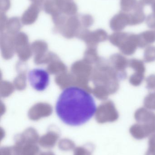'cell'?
<instances>
[{
	"instance_id": "cell-29",
	"label": "cell",
	"mask_w": 155,
	"mask_h": 155,
	"mask_svg": "<svg viewBox=\"0 0 155 155\" xmlns=\"http://www.w3.org/2000/svg\"><path fill=\"white\" fill-rule=\"evenodd\" d=\"M32 3H38L42 4L44 0H30Z\"/></svg>"
},
{
	"instance_id": "cell-12",
	"label": "cell",
	"mask_w": 155,
	"mask_h": 155,
	"mask_svg": "<svg viewBox=\"0 0 155 155\" xmlns=\"http://www.w3.org/2000/svg\"><path fill=\"white\" fill-rule=\"evenodd\" d=\"M59 137L58 134L50 132L39 138L38 144L44 148H51L56 144Z\"/></svg>"
},
{
	"instance_id": "cell-16",
	"label": "cell",
	"mask_w": 155,
	"mask_h": 155,
	"mask_svg": "<svg viewBox=\"0 0 155 155\" xmlns=\"http://www.w3.org/2000/svg\"><path fill=\"white\" fill-rule=\"evenodd\" d=\"M43 9L45 13L51 15L52 16L61 13L56 7L54 0H47L45 1L44 4Z\"/></svg>"
},
{
	"instance_id": "cell-30",
	"label": "cell",
	"mask_w": 155,
	"mask_h": 155,
	"mask_svg": "<svg viewBox=\"0 0 155 155\" xmlns=\"http://www.w3.org/2000/svg\"><path fill=\"white\" fill-rule=\"evenodd\" d=\"M153 10L154 12V13H155V3L153 5Z\"/></svg>"
},
{
	"instance_id": "cell-8",
	"label": "cell",
	"mask_w": 155,
	"mask_h": 155,
	"mask_svg": "<svg viewBox=\"0 0 155 155\" xmlns=\"http://www.w3.org/2000/svg\"><path fill=\"white\" fill-rule=\"evenodd\" d=\"M39 135L33 129H28L21 134L17 135L15 137V145L21 146L27 143H38Z\"/></svg>"
},
{
	"instance_id": "cell-10",
	"label": "cell",
	"mask_w": 155,
	"mask_h": 155,
	"mask_svg": "<svg viewBox=\"0 0 155 155\" xmlns=\"http://www.w3.org/2000/svg\"><path fill=\"white\" fill-rule=\"evenodd\" d=\"M59 12L67 16L75 15L77 13V5L72 0H54Z\"/></svg>"
},
{
	"instance_id": "cell-14",
	"label": "cell",
	"mask_w": 155,
	"mask_h": 155,
	"mask_svg": "<svg viewBox=\"0 0 155 155\" xmlns=\"http://www.w3.org/2000/svg\"><path fill=\"white\" fill-rule=\"evenodd\" d=\"M20 150L21 155H41L40 148L37 143H27L21 146H17Z\"/></svg>"
},
{
	"instance_id": "cell-19",
	"label": "cell",
	"mask_w": 155,
	"mask_h": 155,
	"mask_svg": "<svg viewBox=\"0 0 155 155\" xmlns=\"http://www.w3.org/2000/svg\"><path fill=\"white\" fill-rule=\"evenodd\" d=\"M144 107L151 110H155V91L151 92L144 99Z\"/></svg>"
},
{
	"instance_id": "cell-3",
	"label": "cell",
	"mask_w": 155,
	"mask_h": 155,
	"mask_svg": "<svg viewBox=\"0 0 155 155\" xmlns=\"http://www.w3.org/2000/svg\"><path fill=\"white\" fill-rule=\"evenodd\" d=\"M28 79L31 86L38 92L46 89L50 83V76L45 70L35 68L28 72Z\"/></svg>"
},
{
	"instance_id": "cell-28",
	"label": "cell",
	"mask_w": 155,
	"mask_h": 155,
	"mask_svg": "<svg viewBox=\"0 0 155 155\" xmlns=\"http://www.w3.org/2000/svg\"><path fill=\"white\" fill-rule=\"evenodd\" d=\"M41 155H55L51 152H46L42 153Z\"/></svg>"
},
{
	"instance_id": "cell-7",
	"label": "cell",
	"mask_w": 155,
	"mask_h": 155,
	"mask_svg": "<svg viewBox=\"0 0 155 155\" xmlns=\"http://www.w3.org/2000/svg\"><path fill=\"white\" fill-rule=\"evenodd\" d=\"M42 5L38 3H32L22 15L21 20L22 23L28 25L35 22L41 12Z\"/></svg>"
},
{
	"instance_id": "cell-22",
	"label": "cell",
	"mask_w": 155,
	"mask_h": 155,
	"mask_svg": "<svg viewBox=\"0 0 155 155\" xmlns=\"http://www.w3.org/2000/svg\"><path fill=\"white\" fill-rule=\"evenodd\" d=\"M74 155H92V151L84 147H78L74 149Z\"/></svg>"
},
{
	"instance_id": "cell-9",
	"label": "cell",
	"mask_w": 155,
	"mask_h": 155,
	"mask_svg": "<svg viewBox=\"0 0 155 155\" xmlns=\"http://www.w3.org/2000/svg\"><path fill=\"white\" fill-rule=\"evenodd\" d=\"M129 133L134 139L137 140L149 138L150 136L154 134L149 127L137 123L130 127Z\"/></svg>"
},
{
	"instance_id": "cell-2",
	"label": "cell",
	"mask_w": 155,
	"mask_h": 155,
	"mask_svg": "<svg viewBox=\"0 0 155 155\" xmlns=\"http://www.w3.org/2000/svg\"><path fill=\"white\" fill-rule=\"evenodd\" d=\"M110 42L119 48L124 55H133L139 47L138 35L123 32H116L109 37Z\"/></svg>"
},
{
	"instance_id": "cell-23",
	"label": "cell",
	"mask_w": 155,
	"mask_h": 155,
	"mask_svg": "<svg viewBox=\"0 0 155 155\" xmlns=\"http://www.w3.org/2000/svg\"><path fill=\"white\" fill-rule=\"evenodd\" d=\"M146 87L150 91H155V74L149 75L146 79Z\"/></svg>"
},
{
	"instance_id": "cell-15",
	"label": "cell",
	"mask_w": 155,
	"mask_h": 155,
	"mask_svg": "<svg viewBox=\"0 0 155 155\" xmlns=\"http://www.w3.org/2000/svg\"><path fill=\"white\" fill-rule=\"evenodd\" d=\"M129 67L135 71V73L145 74L146 67L144 63L141 60L132 59L129 61Z\"/></svg>"
},
{
	"instance_id": "cell-26",
	"label": "cell",
	"mask_w": 155,
	"mask_h": 155,
	"mask_svg": "<svg viewBox=\"0 0 155 155\" xmlns=\"http://www.w3.org/2000/svg\"><path fill=\"white\" fill-rule=\"evenodd\" d=\"M148 144V148L155 149V133L149 137Z\"/></svg>"
},
{
	"instance_id": "cell-4",
	"label": "cell",
	"mask_w": 155,
	"mask_h": 155,
	"mask_svg": "<svg viewBox=\"0 0 155 155\" xmlns=\"http://www.w3.org/2000/svg\"><path fill=\"white\" fill-rule=\"evenodd\" d=\"M96 119L101 124L113 123L118 120L119 115L115 105L111 100L107 101L102 105L99 108H97Z\"/></svg>"
},
{
	"instance_id": "cell-6",
	"label": "cell",
	"mask_w": 155,
	"mask_h": 155,
	"mask_svg": "<svg viewBox=\"0 0 155 155\" xmlns=\"http://www.w3.org/2000/svg\"><path fill=\"white\" fill-rule=\"evenodd\" d=\"M129 61L123 55L116 53L110 57V63L114 69L122 76L123 80L127 77L126 70L129 67Z\"/></svg>"
},
{
	"instance_id": "cell-11",
	"label": "cell",
	"mask_w": 155,
	"mask_h": 155,
	"mask_svg": "<svg viewBox=\"0 0 155 155\" xmlns=\"http://www.w3.org/2000/svg\"><path fill=\"white\" fill-rule=\"evenodd\" d=\"M125 14H119L111 21L110 27L113 31L119 32L129 25V17Z\"/></svg>"
},
{
	"instance_id": "cell-25",
	"label": "cell",
	"mask_w": 155,
	"mask_h": 155,
	"mask_svg": "<svg viewBox=\"0 0 155 155\" xmlns=\"http://www.w3.org/2000/svg\"><path fill=\"white\" fill-rule=\"evenodd\" d=\"M11 2L10 0H1L0 10L1 13H5L10 8Z\"/></svg>"
},
{
	"instance_id": "cell-20",
	"label": "cell",
	"mask_w": 155,
	"mask_h": 155,
	"mask_svg": "<svg viewBox=\"0 0 155 155\" xmlns=\"http://www.w3.org/2000/svg\"><path fill=\"white\" fill-rule=\"evenodd\" d=\"M145 78V74L134 73L129 77V82L134 86H139L143 83Z\"/></svg>"
},
{
	"instance_id": "cell-31",
	"label": "cell",
	"mask_w": 155,
	"mask_h": 155,
	"mask_svg": "<svg viewBox=\"0 0 155 155\" xmlns=\"http://www.w3.org/2000/svg\"><path fill=\"white\" fill-rule=\"evenodd\" d=\"M20 155V154H18V155Z\"/></svg>"
},
{
	"instance_id": "cell-17",
	"label": "cell",
	"mask_w": 155,
	"mask_h": 155,
	"mask_svg": "<svg viewBox=\"0 0 155 155\" xmlns=\"http://www.w3.org/2000/svg\"><path fill=\"white\" fill-rule=\"evenodd\" d=\"M143 61L147 63L155 61V46L149 45L146 48L144 52Z\"/></svg>"
},
{
	"instance_id": "cell-1",
	"label": "cell",
	"mask_w": 155,
	"mask_h": 155,
	"mask_svg": "<svg viewBox=\"0 0 155 155\" xmlns=\"http://www.w3.org/2000/svg\"><path fill=\"white\" fill-rule=\"evenodd\" d=\"M93 96L76 86L65 88L56 104V113L61 121L71 126H79L87 123L97 110Z\"/></svg>"
},
{
	"instance_id": "cell-5",
	"label": "cell",
	"mask_w": 155,
	"mask_h": 155,
	"mask_svg": "<svg viewBox=\"0 0 155 155\" xmlns=\"http://www.w3.org/2000/svg\"><path fill=\"white\" fill-rule=\"evenodd\" d=\"M134 118L137 123L146 126L155 132V113L146 107L138 108L136 111Z\"/></svg>"
},
{
	"instance_id": "cell-24",
	"label": "cell",
	"mask_w": 155,
	"mask_h": 155,
	"mask_svg": "<svg viewBox=\"0 0 155 155\" xmlns=\"http://www.w3.org/2000/svg\"><path fill=\"white\" fill-rule=\"evenodd\" d=\"M79 19L82 24L86 26L90 25L93 22V18L90 15L85 14L80 15Z\"/></svg>"
},
{
	"instance_id": "cell-27",
	"label": "cell",
	"mask_w": 155,
	"mask_h": 155,
	"mask_svg": "<svg viewBox=\"0 0 155 155\" xmlns=\"http://www.w3.org/2000/svg\"><path fill=\"white\" fill-rule=\"evenodd\" d=\"M145 155H155V149L148 147Z\"/></svg>"
},
{
	"instance_id": "cell-18",
	"label": "cell",
	"mask_w": 155,
	"mask_h": 155,
	"mask_svg": "<svg viewBox=\"0 0 155 155\" xmlns=\"http://www.w3.org/2000/svg\"><path fill=\"white\" fill-rule=\"evenodd\" d=\"M58 147L63 151H69L74 150L75 148L74 143L70 139L64 138L59 141Z\"/></svg>"
},
{
	"instance_id": "cell-21",
	"label": "cell",
	"mask_w": 155,
	"mask_h": 155,
	"mask_svg": "<svg viewBox=\"0 0 155 155\" xmlns=\"http://www.w3.org/2000/svg\"><path fill=\"white\" fill-rule=\"evenodd\" d=\"M67 18L68 17H67V15L62 13H60L52 16V19L55 24L56 25L63 24L66 22Z\"/></svg>"
},
{
	"instance_id": "cell-13",
	"label": "cell",
	"mask_w": 155,
	"mask_h": 155,
	"mask_svg": "<svg viewBox=\"0 0 155 155\" xmlns=\"http://www.w3.org/2000/svg\"><path fill=\"white\" fill-rule=\"evenodd\" d=\"M139 47L146 48L155 42V31H148L138 35Z\"/></svg>"
}]
</instances>
